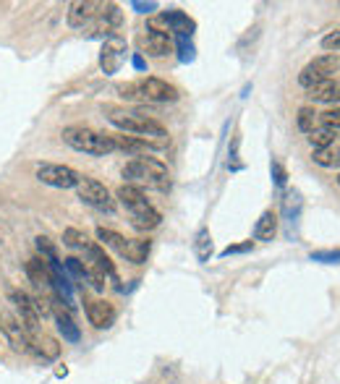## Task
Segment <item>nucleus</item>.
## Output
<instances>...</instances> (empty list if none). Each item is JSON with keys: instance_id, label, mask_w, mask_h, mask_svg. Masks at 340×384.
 Wrapping results in <instances>:
<instances>
[{"instance_id": "18", "label": "nucleus", "mask_w": 340, "mask_h": 384, "mask_svg": "<svg viewBox=\"0 0 340 384\" xmlns=\"http://www.w3.org/2000/svg\"><path fill=\"white\" fill-rule=\"evenodd\" d=\"M26 274H29V280H32L37 288H50L53 272H50V265L42 256H32V259L26 262Z\"/></svg>"}, {"instance_id": "40", "label": "nucleus", "mask_w": 340, "mask_h": 384, "mask_svg": "<svg viewBox=\"0 0 340 384\" xmlns=\"http://www.w3.org/2000/svg\"><path fill=\"white\" fill-rule=\"evenodd\" d=\"M243 251H251V240L246 243H238V246H228L220 251V256H230V254H243Z\"/></svg>"}, {"instance_id": "26", "label": "nucleus", "mask_w": 340, "mask_h": 384, "mask_svg": "<svg viewBox=\"0 0 340 384\" xmlns=\"http://www.w3.org/2000/svg\"><path fill=\"white\" fill-rule=\"evenodd\" d=\"M63 243L68 248H81V251H87V248L92 246L90 238H87V233L76 230V228H65V230H63Z\"/></svg>"}, {"instance_id": "22", "label": "nucleus", "mask_w": 340, "mask_h": 384, "mask_svg": "<svg viewBox=\"0 0 340 384\" xmlns=\"http://www.w3.org/2000/svg\"><path fill=\"white\" fill-rule=\"evenodd\" d=\"M309 68H312V71H314L322 81H327V79H332L335 71L340 68V58L338 55H319L309 63Z\"/></svg>"}, {"instance_id": "16", "label": "nucleus", "mask_w": 340, "mask_h": 384, "mask_svg": "<svg viewBox=\"0 0 340 384\" xmlns=\"http://www.w3.org/2000/svg\"><path fill=\"white\" fill-rule=\"evenodd\" d=\"M84 254H87V259H90V262H92V267H95V270H100V272L105 274V277H110V280H113V282H118L115 267H113V262H110V256L105 254V248L97 246V243H92V246L87 248Z\"/></svg>"}, {"instance_id": "25", "label": "nucleus", "mask_w": 340, "mask_h": 384, "mask_svg": "<svg viewBox=\"0 0 340 384\" xmlns=\"http://www.w3.org/2000/svg\"><path fill=\"white\" fill-rule=\"evenodd\" d=\"M335 134H338V131H332V128L327 126H317L314 131L309 134V142H312L314 149H327V146L335 144Z\"/></svg>"}, {"instance_id": "7", "label": "nucleus", "mask_w": 340, "mask_h": 384, "mask_svg": "<svg viewBox=\"0 0 340 384\" xmlns=\"http://www.w3.org/2000/svg\"><path fill=\"white\" fill-rule=\"evenodd\" d=\"M144 48L149 55H168V53H173V42H170V32L168 26H165V21L162 18H154V21H149V26H147V34H144Z\"/></svg>"}, {"instance_id": "42", "label": "nucleus", "mask_w": 340, "mask_h": 384, "mask_svg": "<svg viewBox=\"0 0 340 384\" xmlns=\"http://www.w3.org/2000/svg\"><path fill=\"white\" fill-rule=\"evenodd\" d=\"M131 6H134V9H137L139 14H152V11L157 9V3H139V0H134Z\"/></svg>"}, {"instance_id": "14", "label": "nucleus", "mask_w": 340, "mask_h": 384, "mask_svg": "<svg viewBox=\"0 0 340 384\" xmlns=\"http://www.w3.org/2000/svg\"><path fill=\"white\" fill-rule=\"evenodd\" d=\"M87 319L95 329H107L113 327L115 321V309L107 301H87Z\"/></svg>"}, {"instance_id": "2", "label": "nucleus", "mask_w": 340, "mask_h": 384, "mask_svg": "<svg viewBox=\"0 0 340 384\" xmlns=\"http://www.w3.org/2000/svg\"><path fill=\"white\" fill-rule=\"evenodd\" d=\"M107 120L113 123L115 128H121L131 137H142V139H152V142H168V128L157 123L154 118L144 115V112H123V110H110Z\"/></svg>"}, {"instance_id": "24", "label": "nucleus", "mask_w": 340, "mask_h": 384, "mask_svg": "<svg viewBox=\"0 0 340 384\" xmlns=\"http://www.w3.org/2000/svg\"><path fill=\"white\" fill-rule=\"evenodd\" d=\"M194 254L199 262H210L212 256V235L207 228H202V230L194 235Z\"/></svg>"}, {"instance_id": "10", "label": "nucleus", "mask_w": 340, "mask_h": 384, "mask_svg": "<svg viewBox=\"0 0 340 384\" xmlns=\"http://www.w3.org/2000/svg\"><path fill=\"white\" fill-rule=\"evenodd\" d=\"M11 301L16 306L18 321L26 327V332H34L37 324H40V314H37V306H34V298L24 290H11Z\"/></svg>"}, {"instance_id": "31", "label": "nucleus", "mask_w": 340, "mask_h": 384, "mask_svg": "<svg viewBox=\"0 0 340 384\" xmlns=\"http://www.w3.org/2000/svg\"><path fill=\"white\" fill-rule=\"evenodd\" d=\"M283 209H285V217H288V223H291V217H299V209H301V193H299V191H288V193H285Z\"/></svg>"}, {"instance_id": "6", "label": "nucleus", "mask_w": 340, "mask_h": 384, "mask_svg": "<svg viewBox=\"0 0 340 384\" xmlns=\"http://www.w3.org/2000/svg\"><path fill=\"white\" fill-rule=\"evenodd\" d=\"M139 97L144 102H176L179 100V89L168 84L162 79H154V76H147V79L137 81Z\"/></svg>"}, {"instance_id": "9", "label": "nucleus", "mask_w": 340, "mask_h": 384, "mask_svg": "<svg viewBox=\"0 0 340 384\" xmlns=\"http://www.w3.org/2000/svg\"><path fill=\"white\" fill-rule=\"evenodd\" d=\"M102 6H105V3H97V0H76V3H71V6H68V16H65L68 18V26L84 29L87 24L97 21Z\"/></svg>"}, {"instance_id": "15", "label": "nucleus", "mask_w": 340, "mask_h": 384, "mask_svg": "<svg viewBox=\"0 0 340 384\" xmlns=\"http://www.w3.org/2000/svg\"><path fill=\"white\" fill-rule=\"evenodd\" d=\"M162 21H165V26H168V32H176L179 37H188V34L194 32V21L184 14V11L173 9V11H165L162 14Z\"/></svg>"}, {"instance_id": "29", "label": "nucleus", "mask_w": 340, "mask_h": 384, "mask_svg": "<svg viewBox=\"0 0 340 384\" xmlns=\"http://www.w3.org/2000/svg\"><path fill=\"white\" fill-rule=\"evenodd\" d=\"M317 115L319 112L314 110V107H301L299 110V115H296V126H299V131H304V134H312L317 128Z\"/></svg>"}, {"instance_id": "23", "label": "nucleus", "mask_w": 340, "mask_h": 384, "mask_svg": "<svg viewBox=\"0 0 340 384\" xmlns=\"http://www.w3.org/2000/svg\"><path fill=\"white\" fill-rule=\"evenodd\" d=\"M34 246H37V256H42L48 265H60V256H58L55 243H53L48 235H37V238H34Z\"/></svg>"}, {"instance_id": "27", "label": "nucleus", "mask_w": 340, "mask_h": 384, "mask_svg": "<svg viewBox=\"0 0 340 384\" xmlns=\"http://www.w3.org/2000/svg\"><path fill=\"white\" fill-rule=\"evenodd\" d=\"M97 238H100V243H102V246L113 248V251H118V254H121L123 246H126V238H123L121 233L107 230V228H97Z\"/></svg>"}, {"instance_id": "33", "label": "nucleus", "mask_w": 340, "mask_h": 384, "mask_svg": "<svg viewBox=\"0 0 340 384\" xmlns=\"http://www.w3.org/2000/svg\"><path fill=\"white\" fill-rule=\"evenodd\" d=\"M335 154H338V149H335V144L327 146V149H314V162L317 165H322V168H332L335 165Z\"/></svg>"}, {"instance_id": "28", "label": "nucleus", "mask_w": 340, "mask_h": 384, "mask_svg": "<svg viewBox=\"0 0 340 384\" xmlns=\"http://www.w3.org/2000/svg\"><path fill=\"white\" fill-rule=\"evenodd\" d=\"M97 21L105 26V32H107V29H115V26L121 24V9H118V6H113V3H105V6H102V11H100Z\"/></svg>"}, {"instance_id": "4", "label": "nucleus", "mask_w": 340, "mask_h": 384, "mask_svg": "<svg viewBox=\"0 0 340 384\" xmlns=\"http://www.w3.org/2000/svg\"><path fill=\"white\" fill-rule=\"evenodd\" d=\"M76 193H79V199L87 204V207L97 209V212H107V215H113L115 212V199L110 196L105 186L95 181V178H87L81 176L79 186H76Z\"/></svg>"}, {"instance_id": "39", "label": "nucleus", "mask_w": 340, "mask_h": 384, "mask_svg": "<svg viewBox=\"0 0 340 384\" xmlns=\"http://www.w3.org/2000/svg\"><path fill=\"white\" fill-rule=\"evenodd\" d=\"M179 53L184 63H186V60H194V48H191V42H188L186 37H179Z\"/></svg>"}, {"instance_id": "20", "label": "nucleus", "mask_w": 340, "mask_h": 384, "mask_svg": "<svg viewBox=\"0 0 340 384\" xmlns=\"http://www.w3.org/2000/svg\"><path fill=\"white\" fill-rule=\"evenodd\" d=\"M149 248H152V243L147 238H126V246H123L121 256L126 259V262H134V265H144L147 256H149Z\"/></svg>"}, {"instance_id": "45", "label": "nucleus", "mask_w": 340, "mask_h": 384, "mask_svg": "<svg viewBox=\"0 0 340 384\" xmlns=\"http://www.w3.org/2000/svg\"><path fill=\"white\" fill-rule=\"evenodd\" d=\"M338 183H340V176H338Z\"/></svg>"}, {"instance_id": "32", "label": "nucleus", "mask_w": 340, "mask_h": 384, "mask_svg": "<svg viewBox=\"0 0 340 384\" xmlns=\"http://www.w3.org/2000/svg\"><path fill=\"white\" fill-rule=\"evenodd\" d=\"M63 270H68V272H71L79 282H87V267L81 265L76 256H68V259H63Z\"/></svg>"}, {"instance_id": "3", "label": "nucleus", "mask_w": 340, "mask_h": 384, "mask_svg": "<svg viewBox=\"0 0 340 384\" xmlns=\"http://www.w3.org/2000/svg\"><path fill=\"white\" fill-rule=\"evenodd\" d=\"M60 137L76 152L95 154V157H105V154L115 152L113 139L107 137V134H100V131H95L90 126H65Z\"/></svg>"}, {"instance_id": "5", "label": "nucleus", "mask_w": 340, "mask_h": 384, "mask_svg": "<svg viewBox=\"0 0 340 384\" xmlns=\"http://www.w3.org/2000/svg\"><path fill=\"white\" fill-rule=\"evenodd\" d=\"M37 181L53 188H76L81 181V173H76L68 165H55V162H42L37 168Z\"/></svg>"}, {"instance_id": "8", "label": "nucleus", "mask_w": 340, "mask_h": 384, "mask_svg": "<svg viewBox=\"0 0 340 384\" xmlns=\"http://www.w3.org/2000/svg\"><path fill=\"white\" fill-rule=\"evenodd\" d=\"M0 329H3V335L9 337V343H11V348H14V351L32 353V345H29V337H32V332H26V327L18 321V316L3 314V316H0Z\"/></svg>"}, {"instance_id": "17", "label": "nucleus", "mask_w": 340, "mask_h": 384, "mask_svg": "<svg viewBox=\"0 0 340 384\" xmlns=\"http://www.w3.org/2000/svg\"><path fill=\"white\" fill-rule=\"evenodd\" d=\"M123 63V42L121 40H110L102 48V55H100V65L105 73H115Z\"/></svg>"}, {"instance_id": "11", "label": "nucleus", "mask_w": 340, "mask_h": 384, "mask_svg": "<svg viewBox=\"0 0 340 384\" xmlns=\"http://www.w3.org/2000/svg\"><path fill=\"white\" fill-rule=\"evenodd\" d=\"M110 139H113L115 149H121V152L126 154H144V152H152V149H162V146L168 144V142H152V139L126 137V134H118V137H110Z\"/></svg>"}, {"instance_id": "21", "label": "nucleus", "mask_w": 340, "mask_h": 384, "mask_svg": "<svg viewBox=\"0 0 340 384\" xmlns=\"http://www.w3.org/2000/svg\"><path fill=\"white\" fill-rule=\"evenodd\" d=\"M277 233V215L272 212V209H267V212H262V217L257 220V225H254V238L257 240H272Z\"/></svg>"}, {"instance_id": "19", "label": "nucleus", "mask_w": 340, "mask_h": 384, "mask_svg": "<svg viewBox=\"0 0 340 384\" xmlns=\"http://www.w3.org/2000/svg\"><path fill=\"white\" fill-rule=\"evenodd\" d=\"M29 345H32V353H37L42 361H55L58 356H60V345H58V340H53V337H48V335H34L32 332Z\"/></svg>"}, {"instance_id": "34", "label": "nucleus", "mask_w": 340, "mask_h": 384, "mask_svg": "<svg viewBox=\"0 0 340 384\" xmlns=\"http://www.w3.org/2000/svg\"><path fill=\"white\" fill-rule=\"evenodd\" d=\"M319 120H322V126L332 128V131H340V107L322 112V115H319Z\"/></svg>"}, {"instance_id": "37", "label": "nucleus", "mask_w": 340, "mask_h": 384, "mask_svg": "<svg viewBox=\"0 0 340 384\" xmlns=\"http://www.w3.org/2000/svg\"><path fill=\"white\" fill-rule=\"evenodd\" d=\"M322 48L327 53H340V32H330L322 37Z\"/></svg>"}, {"instance_id": "30", "label": "nucleus", "mask_w": 340, "mask_h": 384, "mask_svg": "<svg viewBox=\"0 0 340 384\" xmlns=\"http://www.w3.org/2000/svg\"><path fill=\"white\" fill-rule=\"evenodd\" d=\"M335 89H338V84L332 79H327V81H322V84H317V87L307 89V92H309V100H314V102H327V97H330Z\"/></svg>"}, {"instance_id": "43", "label": "nucleus", "mask_w": 340, "mask_h": 384, "mask_svg": "<svg viewBox=\"0 0 340 384\" xmlns=\"http://www.w3.org/2000/svg\"><path fill=\"white\" fill-rule=\"evenodd\" d=\"M134 65H137L139 71H144V60H142V55H134Z\"/></svg>"}, {"instance_id": "1", "label": "nucleus", "mask_w": 340, "mask_h": 384, "mask_svg": "<svg viewBox=\"0 0 340 384\" xmlns=\"http://www.w3.org/2000/svg\"><path fill=\"white\" fill-rule=\"evenodd\" d=\"M123 178L129 181L131 186H147V188H154V191H168L170 188V173L168 168L162 165L160 160L154 157H137L131 160L126 168H123Z\"/></svg>"}, {"instance_id": "44", "label": "nucleus", "mask_w": 340, "mask_h": 384, "mask_svg": "<svg viewBox=\"0 0 340 384\" xmlns=\"http://www.w3.org/2000/svg\"><path fill=\"white\" fill-rule=\"evenodd\" d=\"M335 165L340 168V149H338V154H335Z\"/></svg>"}, {"instance_id": "41", "label": "nucleus", "mask_w": 340, "mask_h": 384, "mask_svg": "<svg viewBox=\"0 0 340 384\" xmlns=\"http://www.w3.org/2000/svg\"><path fill=\"white\" fill-rule=\"evenodd\" d=\"M272 176H275V183L277 186H283L285 183V170H283V165H280V162H272Z\"/></svg>"}, {"instance_id": "38", "label": "nucleus", "mask_w": 340, "mask_h": 384, "mask_svg": "<svg viewBox=\"0 0 340 384\" xmlns=\"http://www.w3.org/2000/svg\"><path fill=\"white\" fill-rule=\"evenodd\" d=\"M312 259H314V262H327V265H335V262H340V251H314V254H312Z\"/></svg>"}, {"instance_id": "13", "label": "nucleus", "mask_w": 340, "mask_h": 384, "mask_svg": "<svg viewBox=\"0 0 340 384\" xmlns=\"http://www.w3.org/2000/svg\"><path fill=\"white\" fill-rule=\"evenodd\" d=\"M53 316H55V327H58V332L63 335V340H68V343H79V337H81L79 327H76L71 311H68L63 304H58V298H53Z\"/></svg>"}, {"instance_id": "36", "label": "nucleus", "mask_w": 340, "mask_h": 384, "mask_svg": "<svg viewBox=\"0 0 340 384\" xmlns=\"http://www.w3.org/2000/svg\"><path fill=\"white\" fill-rule=\"evenodd\" d=\"M34 306H37V314H40V316H53V298L37 296L34 298Z\"/></svg>"}, {"instance_id": "35", "label": "nucleus", "mask_w": 340, "mask_h": 384, "mask_svg": "<svg viewBox=\"0 0 340 384\" xmlns=\"http://www.w3.org/2000/svg\"><path fill=\"white\" fill-rule=\"evenodd\" d=\"M87 282H90L95 290H105V274L95 270V267H87Z\"/></svg>"}, {"instance_id": "12", "label": "nucleus", "mask_w": 340, "mask_h": 384, "mask_svg": "<svg viewBox=\"0 0 340 384\" xmlns=\"http://www.w3.org/2000/svg\"><path fill=\"white\" fill-rule=\"evenodd\" d=\"M131 215V225L137 228V230H152V228H157L162 220V215L157 212V209L149 204V201H139V204H134V207H126Z\"/></svg>"}]
</instances>
